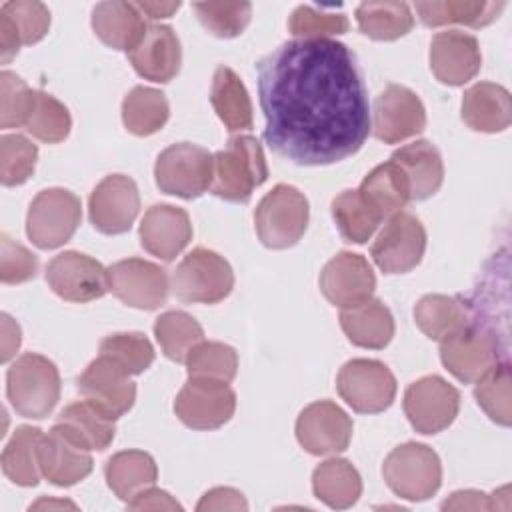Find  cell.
Listing matches in <instances>:
<instances>
[{
    "mask_svg": "<svg viewBox=\"0 0 512 512\" xmlns=\"http://www.w3.org/2000/svg\"><path fill=\"white\" fill-rule=\"evenodd\" d=\"M264 140L300 166L356 154L370 134L368 92L354 52L330 38L290 40L258 64Z\"/></svg>",
    "mask_w": 512,
    "mask_h": 512,
    "instance_id": "cell-1",
    "label": "cell"
},
{
    "mask_svg": "<svg viewBox=\"0 0 512 512\" xmlns=\"http://www.w3.org/2000/svg\"><path fill=\"white\" fill-rule=\"evenodd\" d=\"M6 394L20 416L34 420L46 418L60 400V374L56 364L42 354H22L8 368Z\"/></svg>",
    "mask_w": 512,
    "mask_h": 512,
    "instance_id": "cell-2",
    "label": "cell"
},
{
    "mask_svg": "<svg viewBox=\"0 0 512 512\" xmlns=\"http://www.w3.org/2000/svg\"><path fill=\"white\" fill-rule=\"evenodd\" d=\"M268 178L264 150L254 136L240 134L214 154L212 192L228 202H248L254 188Z\"/></svg>",
    "mask_w": 512,
    "mask_h": 512,
    "instance_id": "cell-3",
    "label": "cell"
},
{
    "mask_svg": "<svg viewBox=\"0 0 512 512\" xmlns=\"http://www.w3.org/2000/svg\"><path fill=\"white\" fill-rule=\"evenodd\" d=\"M382 474L396 496L412 502L428 500L442 484V464L438 454L420 442L396 446L386 456Z\"/></svg>",
    "mask_w": 512,
    "mask_h": 512,
    "instance_id": "cell-4",
    "label": "cell"
},
{
    "mask_svg": "<svg viewBox=\"0 0 512 512\" xmlns=\"http://www.w3.org/2000/svg\"><path fill=\"white\" fill-rule=\"evenodd\" d=\"M308 200L288 184H276L258 204L254 212L260 242L272 250L294 246L308 228Z\"/></svg>",
    "mask_w": 512,
    "mask_h": 512,
    "instance_id": "cell-5",
    "label": "cell"
},
{
    "mask_svg": "<svg viewBox=\"0 0 512 512\" xmlns=\"http://www.w3.org/2000/svg\"><path fill=\"white\" fill-rule=\"evenodd\" d=\"M154 176L162 192L184 200L198 198L212 188L214 154L190 142L172 144L158 154Z\"/></svg>",
    "mask_w": 512,
    "mask_h": 512,
    "instance_id": "cell-6",
    "label": "cell"
},
{
    "mask_svg": "<svg viewBox=\"0 0 512 512\" xmlns=\"http://www.w3.org/2000/svg\"><path fill=\"white\" fill-rule=\"evenodd\" d=\"M234 288V272L224 256L208 248H194L172 274V290L182 302L216 304Z\"/></svg>",
    "mask_w": 512,
    "mask_h": 512,
    "instance_id": "cell-7",
    "label": "cell"
},
{
    "mask_svg": "<svg viewBox=\"0 0 512 512\" xmlns=\"http://www.w3.org/2000/svg\"><path fill=\"white\" fill-rule=\"evenodd\" d=\"M82 220L80 198L66 188H48L36 194L26 216V234L40 250L66 244Z\"/></svg>",
    "mask_w": 512,
    "mask_h": 512,
    "instance_id": "cell-8",
    "label": "cell"
},
{
    "mask_svg": "<svg viewBox=\"0 0 512 512\" xmlns=\"http://www.w3.org/2000/svg\"><path fill=\"white\" fill-rule=\"evenodd\" d=\"M340 398L360 414L384 412L396 396V378L390 368L378 360H348L336 378Z\"/></svg>",
    "mask_w": 512,
    "mask_h": 512,
    "instance_id": "cell-9",
    "label": "cell"
},
{
    "mask_svg": "<svg viewBox=\"0 0 512 512\" xmlns=\"http://www.w3.org/2000/svg\"><path fill=\"white\" fill-rule=\"evenodd\" d=\"M236 410V394L228 382L190 378L174 400V412L192 430L224 426Z\"/></svg>",
    "mask_w": 512,
    "mask_h": 512,
    "instance_id": "cell-10",
    "label": "cell"
},
{
    "mask_svg": "<svg viewBox=\"0 0 512 512\" xmlns=\"http://www.w3.org/2000/svg\"><path fill=\"white\" fill-rule=\"evenodd\" d=\"M426 250V230L410 212H396L376 236L370 254L386 274H404L416 268Z\"/></svg>",
    "mask_w": 512,
    "mask_h": 512,
    "instance_id": "cell-11",
    "label": "cell"
},
{
    "mask_svg": "<svg viewBox=\"0 0 512 512\" xmlns=\"http://www.w3.org/2000/svg\"><path fill=\"white\" fill-rule=\"evenodd\" d=\"M90 450L78 434L56 422L38 444L40 472L54 486H74L92 472Z\"/></svg>",
    "mask_w": 512,
    "mask_h": 512,
    "instance_id": "cell-12",
    "label": "cell"
},
{
    "mask_svg": "<svg viewBox=\"0 0 512 512\" xmlns=\"http://www.w3.org/2000/svg\"><path fill=\"white\" fill-rule=\"evenodd\" d=\"M460 392L440 376H424L404 392V412L420 434H438L458 416Z\"/></svg>",
    "mask_w": 512,
    "mask_h": 512,
    "instance_id": "cell-13",
    "label": "cell"
},
{
    "mask_svg": "<svg viewBox=\"0 0 512 512\" xmlns=\"http://www.w3.org/2000/svg\"><path fill=\"white\" fill-rule=\"evenodd\" d=\"M110 292L126 306L156 310L168 298L166 270L142 258L118 260L108 268Z\"/></svg>",
    "mask_w": 512,
    "mask_h": 512,
    "instance_id": "cell-14",
    "label": "cell"
},
{
    "mask_svg": "<svg viewBox=\"0 0 512 512\" xmlns=\"http://www.w3.org/2000/svg\"><path fill=\"white\" fill-rule=\"evenodd\" d=\"M140 212L138 186L130 176L110 174L96 184L88 200L92 226L108 236L124 234Z\"/></svg>",
    "mask_w": 512,
    "mask_h": 512,
    "instance_id": "cell-15",
    "label": "cell"
},
{
    "mask_svg": "<svg viewBox=\"0 0 512 512\" xmlns=\"http://www.w3.org/2000/svg\"><path fill=\"white\" fill-rule=\"evenodd\" d=\"M46 282L62 300L90 302L102 298L108 286V270L94 258L68 250L46 266Z\"/></svg>",
    "mask_w": 512,
    "mask_h": 512,
    "instance_id": "cell-16",
    "label": "cell"
},
{
    "mask_svg": "<svg viewBox=\"0 0 512 512\" xmlns=\"http://www.w3.org/2000/svg\"><path fill=\"white\" fill-rule=\"evenodd\" d=\"M440 360L456 380L472 384L498 364V346L490 332L470 322L466 328L440 340Z\"/></svg>",
    "mask_w": 512,
    "mask_h": 512,
    "instance_id": "cell-17",
    "label": "cell"
},
{
    "mask_svg": "<svg viewBox=\"0 0 512 512\" xmlns=\"http://www.w3.org/2000/svg\"><path fill=\"white\" fill-rule=\"evenodd\" d=\"M350 416L330 400L308 404L296 420V438L300 446L314 456L344 452L352 438Z\"/></svg>",
    "mask_w": 512,
    "mask_h": 512,
    "instance_id": "cell-18",
    "label": "cell"
},
{
    "mask_svg": "<svg viewBox=\"0 0 512 512\" xmlns=\"http://www.w3.org/2000/svg\"><path fill=\"white\" fill-rule=\"evenodd\" d=\"M374 136L386 144H398L426 128L422 100L406 86L388 84L374 102Z\"/></svg>",
    "mask_w": 512,
    "mask_h": 512,
    "instance_id": "cell-19",
    "label": "cell"
},
{
    "mask_svg": "<svg viewBox=\"0 0 512 512\" xmlns=\"http://www.w3.org/2000/svg\"><path fill=\"white\" fill-rule=\"evenodd\" d=\"M78 392L110 418L124 416L136 400V384L106 356L92 360L76 380Z\"/></svg>",
    "mask_w": 512,
    "mask_h": 512,
    "instance_id": "cell-20",
    "label": "cell"
},
{
    "mask_svg": "<svg viewBox=\"0 0 512 512\" xmlns=\"http://www.w3.org/2000/svg\"><path fill=\"white\" fill-rule=\"evenodd\" d=\"M376 276L362 254L340 252L320 272V290L334 306L348 308L372 298Z\"/></svg>",
    "mask_w": 512,
    "mask_h": 512,
    "instance_id": "cell-21",
    "label": "cell"
},
{
    "mask_svg": "<svg viewBox=\"0 0 512 512\" xmlns=\"http://www.w3.org/2000/svg\"><path fill=\"white\" fill-rule=\"evenodd\" d=\"M482 64L478 40L462 30L438 32L430 42V68L438 82L462 86L470 82Z\"/></svg>",
    "mask_w": 512,
    "mask_h": 512,
    "instance_id": "cell-22",
    "label": "cell"
},
{
    "mask_svg": "<svg viewBox=\"0 0 512 512\" xmlns=\"http://www.w3.org/2000/svg\"><path fill=\"white\" fill-rule=\"evenodd\" d=\"M192 240V224L186 210L172 204H154L140 222V244L152 256L170 262Z\"/></svg>",
    "mask_w": 512,
    "mask_h": 512,
    "instance_id": "cell-23",
    "label": "cell"
},
{
    "mask_svg": "<svg viewBox=\"0 0 512 512\" xmlns=\"http://www.w3.org/2000/svg\"><path fill=\"white\" fill-rule=\"evenodd\" d=\"M134 70L152 82H170L182 64V48L176 32L166 24L146 28L142 40L128 52Z\"/></svg>",
    "mask_w": 512,
    "mask_h": 512,
    "instance_id": "cell-24",
    "label": "cell"
},
{
    "mask_svg": "<svg viewBox=\"0 0 512 512\" xmlns=\"http://www.w3.org/2000/svg\"><path fill=\"white\" fill-rule=\"evenodd\" d=\"M462 120L476 132H502L512 120L510 92L494 82H478L464 92Z\"/></svg>",
    "mask_w": 512,
    "mask_h": 512,
    "instance_id": "cell-25",
    "label": "cell"
},
{
    "mask_svg": "<svg viewBox=\"0 0 512 512\" xmlns=\"http://www.w3.org/2000/svg\"><path fill=\"white\" fill-rule=\"evenodd\" d=\"M390 160L404 172L410 184V200H426L440 190L444 164L438 148L428 140H416L398 148Z\"/></svg>",
    "mask_w": 512,
    "mask_h": 512,
    "instance_id": "cell-26",
    "label": "cell"
},
{
    "mask_svg": "<svg viewBox=\"0 0 512 512\" xmlns=\"http://www.w3.org/2000/svg\"><path fill=\"white\" fill-rule=\"evenodd\" d=\"M146 28L142 12L132 2H100L92 10L94 34L114 50L130 52L142 40Z\"/></svg>",
    "mask_w": 512,
    "mask_h": 512,
    "instance_id": "cell-27",
    "label": "cell"
},
{
    "mask_svg": "<svg viewBox=\"0 0 512 512\" xmlns=\"http://www.w3.org/2000/svg\"><path fill=\"white\" fill-rule=\"evenodd\" d=\"M340 326L354 346L370 350L388 346L394 336L392 312L378 298L342 308Z\"/></svg>",
    "mask_w": 512,
    "mask_h": 512,
    "instance_id": "cell-28",
    "label": "cell"
},
{
    "mask_svg": "<svg viewBox=\"0 0 512 512\" xmlns=\"http://www.w3.org/2000/svg\"><path fill=\"white\" fill-rule=\"evenodd\" d=\"M110 490L124 502L154 486L158 480V466L148 452L122 450L108 458L104 468Z\"/></svg>",
    "mask_w": 512,
    "mask_h": 512,
    "instance_id": "cell-29",
    "label": "cell"
},
{
    "mask_svg": "<svg viewBox=\"0 0 512 512\" xmlns=\"http://www.w3.org/2000/svg\"><path fill=\"white\" fill-rule=\"evenodd\" d=\"M210 102L214 106V112L230 132H242L252 128V100L244 82L232 68H216L212 78Z\"/></svg>",
    "mask_w": 512,
    "mask_h": 512,
    "instance_id": "cell-30",
    "label": "cell"
},
{
    "mask_svg": "<svg viewBox=\"0 0 512 512\" xmlns=\"http://www.w3.org/2000/svg\"><path fill=\"white\" fill-rule=\"evenodd\" d=\"M312 490L326 506L344 510L358 502L362 494V478L348 460L328 458L314 468Z\"/></svg>",
    "mask_w": 512,
    "mask_h": 512,
    "instance_id": "cell-31",
    "label": "cell"
},
{
    "mask_svg": "<svg viewBox=\"0 0 512 512\" xmlns=\"http://www.w3.org/2000/svg\"><path fill=\"white\" fill-rule=\"evenodd\" d=\"M506 2H474V0H442V2H416V14L428 28L446 24H464L482 28L494 22L504 10Z\"/></svg>",
    "mask_w": 512,
    "mask_h": 512,
    "instance_id": "cell-32",
    "label": "cell"
},
{
    "mask_svg": "<svg viewBox=\"0 0 512 512\" xmlns=\"http://www.w3.org/2000/svg\"><path fill=\"white\" fill-rule=\"evenodd\" d=\"M414 320L430 340L440 342L466 328L472 320V312L468 304L456 296L426 294L414 306Z\"/></svg>",
    "mask_w": 512,
    "mask_h": 512,
    "instance_id": "cell-33",
    "label": "cell"
},
{
    "mask_svg": "<svg viewBox=\"0 0 512 512\" xmlns=\"http://www.w3.org/2000/svg\"><path fill=\"white\" fill-rule=\"evenodd\" d=\"M358 192L382 218H390L410 202V184L392 160L376 166L362 180Z\"/></svg>",
    "mask_w": 512,
    "mask_h": 512,
    "instance_id": "cell-34",
    "label": "cell"
},
{
    "mask_svg": "<svg viewBox=\"0 0 512 512\" xmlns=\"http://www.w3.org/2000/svg\"><path fill=\"white\" fill-rule=\"evenodd\" d=\"M356 22L364 36L390 42L412 30L414 16L406 2H362L356 8Z\"/></svg>",
    "mask_w": 512,
    "mask_h": 512,
    "instance_id": "cell-35",
    "label": "cell"
},
{
    "mask_svg": "<svg viewBox=\"0 0 512 512\" xmlns=\"http://www.w3.org/2000/svg\"><path fill=\"white\" fill-rule=\"evenodd\" d=\"M42 430L34 426H18L6 444L0 464L6 478L18 486H36L40 482V464H38V444Z\"/></svg>",
    "mask_w": 512,
    "mask_h": 512,
    "instance_id": "cell-36",
    "label": "cell"
},
{
    "mask_svg": "<svg viewBox=\"0 0 512 512\" xmlns=\"http://www.w3.org/2000/svg\"><path fill=\"white\" fill-rule=\"evenodd\" d=\"M170 116L166 96L150 86L132 88L122 102V122L134 136H150L162 130Z\"/></svg>",
    "mask_w": 512,
    "mask_h": 512,
    "instance_id": "cell-37",
    "label": "cell"
},
{
    "mask_svg": "<svg viewBox=\"0 0 512 512\" xmlns=\"http://www.w3.org/2000/svg\"><path fill=\"white\" fill-rule=\"evenodd\" d=\"M332 218L346 242L364 244L384 220L358 190H342L332 200Z\"/></svg>",
    "mask_w": 512,
    "mask_h": 512,
    "instance_id": "cell-38",
    "label": "cell"
},
{
    "mask_svg": "<svg viewBox=\"0 0 512 512\" xmlns=\"http://www.w3.org/2000/svg\"><path fill=\"white\" fill-rule=\"evenodd\" d=\"M154 336L166 354L174 362H186L196 344L204 340L202 326L182 310H170L156 318Z\"/></svg>",
    "mask_w": 512,
    "mask_h": 512,
    "instance_id": "cell-39",
    "label": "cell"
},
{
    "mask_svg": "<svg viewBox=\"0 0 512 512\" xmlns=\"http://www.w3.org/2000/svg\"><path fill=\"white\" fill-rule=\"evenodd\" d=\"M56 422L68 426L92 450H106L112 444L116 434L114 418H110L106 412H102L98 406H94L88 400L68 404L60 412Z\"/></svg>",
    "mask_w": 512,
    "mask_h": 512,
    "instance_id": "cell-40",
    "label": "cell"
},
{
    "mask_svg": "<svg viewBox=\"0 0 512 512\" xmlns=\"http://www.w3.org/2000/svg\"><path fill=\"white\" fill-rule=\"evenodd\" d=\"M184 364L190 378H210L220 382H232L238 372V354L232 346L224 342L202 340L192 348Z\"/></svg>",
    "mask_w": 512,
    "mask_h": 512,
    "instance_id": "cell-41",
    "label": "cell"
},
{
    "mask_svg": "<svg viewBox=\"0 0 512 512\" xmlns=\"http://www.w3.org/2000/svg\"><path fill=\"white\" fill-rule=\"evenodd\" d=\"M24 126L34 138L48 144H58L68 138L72 118L60 100L42 90H36V102Z\"/></svg>",
    "mask_w": 512,
    "mask_h": 512,
    "instance_id": "cell-42",
    "label": "cell"
},
{
    "mask_svg": "<svg viewBox=\"0 0 512 512\" xmlns=\"http://www.w3.org/2000/svg\"><path fill=\"white\" fill-rule=\"evenodd\" d=\"M100 354L118 364L126 374H142L154 362V348L140 332L110 334L100 342Z\"/></svg>",
    "mask_w": 512,
    "mask_h": 512,
    "instance_id": "cell-43",
    "label": "cell"
},
{
    "mask_svg": "<svg viewBox=\"0 0 512 512\" xmlns=\"http://www.w3.org/2000/svg\"><path fill=\"white\" fill-rule=\"evenodd\" d=\"M200 24L218 38L240 36L252 18L250 2H194Z\"/></svg>",
    "mask_w": 512,
    "mask_h": 512,
    "instance_id": "cell-44",
    "label": "cell"
},
{
    "mask_svg": "<svg viewBox=\"0 0 512 512\" xmlns=\"http://www.w3.org/2000/svg\"><path fill=\"white\" fill-rule=\"evenodd\" d=\"M510 368L496 364L486 376L476 382L474 398L478 406L500 426H510L512 400H510Z\"/></svg>",
    "mask_w": 512,
    "mask_h": 512,
    "instance_id": "cell-45",
    "label": "cell"
},
{
    "mask_svg": "<svg viewBox=\"0 0 512 512\" xmlns=\"http://www.w3.org/2000/svg\"><path fill=\"white\" fill-rule=\"evenodd\" d=\"M38 160V148L22 134H4L0 138V182L4 186L24 184Z\"/></svg>",
    "mask_w": 512,
    "mask_h": 512,
    "instance_id": "cell-46",
    "label": "cell"
},
{
    "mask_svg": "<svg viewBox=\"0 0 512 512\" xmlns=\"http://www.w3.org/2000/svg\"><path fill=\"white\" fill-rule=\"evenodd\" d=\"M0 126L2 128H18L24 126L28 116L32 114L36 102V90L28 88V84L10 70H2L0 74Z\"/></svg>",
    "mask_w": 512,
    "mask_h": 512,
    "instance_id": "cell-47",
    "label": "cell"
},
{
    "mask_svg": "<svg viewBox=\"0 0 512 512\" xmlns=\"http://www.w3.org/2000/svg\"><path fill=\"white\" fill-rule=\"evenodd\" d=\"M288 30L292 36L302 40L330 38L348 30V18L344 12L318 10L314 6L302 4L292 12L288 20Z\"/></svg>",
    "mask_w": 512,
    "mask_h": 512,
    "instance_id": "cell-48",
    "label": "cell"
},
{
    "mask_svg": "<svg viewBox=\"0 0 512 512\" xmlns=\"http://www.w3.org/2000/svg\"><path fill=\"white\" fill-rule=\"evenodd\" d=\"M0 14H4L22 44L30 46L40 42L50 28V10L36 0H10L4 2L0 8Z\"/></svg>",
    "mask_w": 512,
    "mask_h": 512,
    "instance_id": "cell-49",
    "label": "cell"
},
{
    "mask_svg": "<svg viewBox=\"0 0 512 512\" xmlns=\"http://www.w3.org/2000/svg\"><path fill=\"white\" fill-rule=\"evenodd\" d=\"M0 254V280L4 284H22L36 276V256L6 234H2L0 240Z\"/></svg>",
    "mask_w": 512,
    "mask_h": 512,
    "instance_id": "cell-50",
    "label": "cell"
},
{
    "mask_svg": "<svg viewBox=\"0 0 512 512\" xmlns=\"http://www.w3.org/2000/svg\"><path fill=\"white\" fill-rule=\"evenodd\" d=\"M246 508H248V502H246L244 494L234 490V488H224V486L208 490L196 506L198 512H206V510H246Z\"/></svg>",
    "mask_w": 512,
    "mask_h": 512,
    "instance_id": "cell-51",
    "label": "cell"
},
{
    "mask_svg": "<svg viewBox=\"0 0 512 512\" xmlns=\"http://www.w3.org/2000/svg\"><path fill=\"white\" fill-rule=\"evenodd\" d=\"M126 504L130 510H182V506L168 492L154 486L146 488Z\"/></svg>",
    "mask_w": 512,
    "mask_h": 512,
    "instance_id": "cell-52",
    "label": "cell"
},
{
    "mask_svg": "<svg viewBox=\"0 0 512 512\" xmlns=\"http://www.w3.org/2000/svg\"><path fill=\"white\" fill-rule=\"evenodd\" d=\"M496 508L494 500L478 490H460L454 492L444 504L442 510H492Z\"/></svg>",
    "mask_w": 512,
    "mask_h": 512,
    "instance_id": "cell-53",
    "label": "cell"
},
{
    "mask_svg": "<svg viewBox=\"0 0 512 512\" xmlns=\"http://www.w3.org/2000/svg\"><path fill=\"white\" fill-rule=\"evenodd\" d=\"M20 46H22V42H20L12 22L4 14H0V60H2V64H8L18 54Z\"/></svg>",
    "mask_w": 512,
    "mask_h": 512,
    "instance_id": "cell-54",
    "label": "cell"
},
{
    "mask_svg": "<svg viewBox=\"0 0 512 512\" xmlns=\"http://www.w3.org/2000/svg\"><path fill=\"white\" fill-rule=\"evenodd\" d=\"M20 340V326L8 314H2V362H8L16 354V350L20 348Z\"/></svg>",
    "mask_w": 512,
    "mask_h": 512,
    "instance_id": "cell-55",
    "label": "cell"
},
{
    "mask_svg": "<svg viewBox=\"0 0 512 512\" xmlns=\"http://www.w3.org/2000/svg\"><path fill=\"white\" fill-rule=\"evenodd\" d=\"M136 6L150 20H158V18H170L180 8V2H136Z\"/></svg>",
    "mask_w": 512,
    "mask_h": 512,
    "instance_id": "cell-56",
    "label": "cell"
},
{
    "mask_svg": "<svg viewBox=\"0 0 512 512\" xmlns=\"http://www.w3.org/2000/svg\"><path fill=\"white\" fill-rule=\"evenodd\" d=\"M42 506H70V508H76L72 502H48V500H40L32 508H42Z\"/></svg>",
    "mask_w": 512,
    "mask_h": 512,
    "instance_id": "cell-57",
    "label": "cell"
}]
</instances>
